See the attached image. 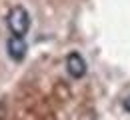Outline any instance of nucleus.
<instances>
[{
    "mask_svg": "<svg viewBox=\"0 0 130 120\" xmlns=\"http://www.w3.org/2000/svg\"><path fill=\"white\" fill-rule=\"evenodd\" d=\"M122 108H124V112H128V114H130V96L122 98Z\"/></svg>",
    "mask_w": 130,
    "mask_h": 120,
    "instance_id": "20e7f679",
    "label": "nucleus"
},
{
    "mask_svg": "<svg viewBox=\"0 0 130 120\" xmlns=\"http://www.w3.org/2000/svg\"><path fill=\"white\" fill-rule=\"evenodd\" d=\"M6 52H8V56H10L14 62H22L24 56H26V52H28V44H26V40L20 38V36H10V38L6 40Z\"/></svg>",
    "mask_w": 130,
    "mask_h": 120,
    "instance_id": "7ed1b4c3",
    "label": "nucleus"
},
{
    "mask_svg": "<svg viewBox=\"0 0 130 120\" xmlns=\"http://www.w3.org/2000/svg\"><path fill=\"white\" fill-rule=\"evenodd\" d=\"M86 70H88V66H86V60L82 58V54L70 52L66 56V72H68V76H72L74 80H78V78H82L86 74Z\"/></svg>",
    "mask_w": 130,
    "mask_h": 120,
    "instance_id": "f03ea898",
    "label": "nucleus"
},
{
    "mask_svg": "<svg viewBox=\"0 0 130 120\" xmlns=\"http://www.w3.org/2000/svg\"><path fill=\"white\" fill-rule=\"evenodd\" d=\"M6 26H8L12 36L24 38L28 34V30H30V14H28V10L24 6H12L8 10V14H6Z\"/></svg>",
    "mask_w": 130,
    "mask_h": 120,
    "instance_id": "f257e3e1",
    "label": "nucleus"
}]
</instances>
